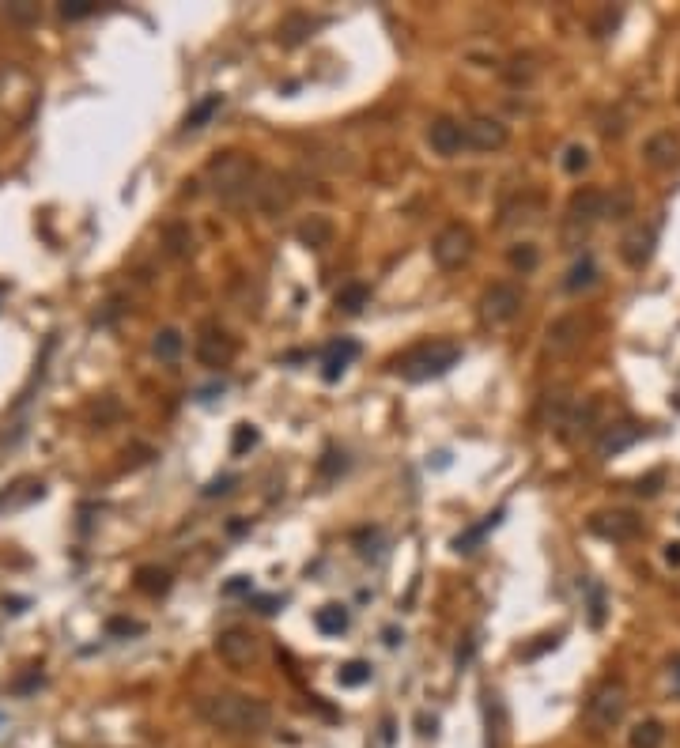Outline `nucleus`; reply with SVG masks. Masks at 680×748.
I'll list each match as a JSON object with an SVG mask.
<instances>
[{"label":"nucleus","instance_id":"28","mask_svg":"<svg viewBox=\"0 0 680 748\" xmlns=\"http://www.w3.org/2000/svg\"><path fill=\"white\" fill-rule=\"evenodd\" d=\"M560 167L567 170V174H582V170L590 167V152H586V144H567Z\"/></svg>","mask_w":680,"mask_h":748},{"label":"nucleus","instance_id":"29","mask_svg":"<svg viewBox=\"0 0 680 748\" xmlns=\"http://www.w3.org/2000/svg\"><path fill=\"white\" fill-rule=\"evenodd\" d=\"M337 680L344 684V688H359L363 680H371V665H367V662H348L337 673Z\"/></svg>","mask_w":680,"mask_h":748},{"label":"nucleus","instance_id":"1","mask_svg":"<svg viewBox=\"0 0 680 748\" xmlns=\"http://www.w3.org/2000/svg\"><path fill=\"white\" fill-rule=\"evenodd\" d=\"M197 714L223 737H261L272 726L269 703L246 692H208L197 699Z\"/></svg>","mask_w":680,"mask_h":748},{"label":"nucleus","instance_id":"32","mask_svg":"<svg viewBox=\"0 0 680 748\" xmlns=\"http://www.w3.org/2000/svg\"><path fill=\"white\" fill-rule=\"evenodd\" d=\"M61 16L87 19V16H95V4H91V0H65V4H61Z\"/></svg>","mask_w":680,"mask_h":748},{"label":"nucleus","instance_id":"34","mask_svg":"<svg viewBox=\"0 0 680 748\" xmlns=\"http://www.w3.org/2000/svg\"><path fill=\"white\" fill-rule=\"evenodd\" d=\"M590 624H594V628L605 624V597H601V586H590Z\"/></svg>","mask_w":680,"mask_h":748},{"label":"nucleus","instance_id":"39","mask_svg":"<svg viewBox=\"0 0 680 748\" xmlns=\"http://www.w3.org/2000/svg\"><path fill=\"white\" fill-rule=\"evenodd\" d=\"M673 677H677V684H680V654L673 658Z\"/></svg>","mask_w":680,"mask_h":748},{"label":"nucleus","instance_id":"8","mask_svg":"<svg viewBox=\"0 0 680 748\" xmlns=\"http://www.w3.org/2000/svg\"><path fill=\"white\" fill-rule=\"evenodd\" d=\"M586 526H590V533H597V537L620 544L643 533V518H639L635 510H597Z\"/></svg>","mask_w":680,"mask_h":748},{"label":"nucleus","instance_id":"31","mask_svg":"<svg viewBox=\"0 0 680 748\" xmlns=\"http://www.w3.org/2000/svg\"><path fill=\"white\" fill-rule=\"evenodd\" d=\"M250 446H257V431H254V424H238V427H235V442H231V450H235V454H246Z\"/></svg>","mask_w":680,"mask_h":748},{"label":"nucleus","instance_id":"26","mask_svg":"<svg viewBox=\"0 0 680 748\" xmlns=\"http://www.w3.org/2000/svg\"><path fill=\"white\" fill-rule=\"evenodd\" d=\"M314 624H318L322 635H340V631L348 628V612L340 609V605H325V609H318Z\"/></svg>","mask_w":680,"mask_h":748},{"label":"nucleus","instance_id":"6","mask_svg":"<svg viewBox=\"0 0 680 748\" xmlns=\"http://www.w3.org/2000/svg\"><path fill=\"white\" fill-rule=\"evenodd\" d=\"M216 654L231 669H250V665L261 662V639L246 628H227L216 635Z\"/></svg>","mask_w":680,"mask_h":748},{"label":"nucleus","instance_id":"7","mask_svg":"<svg viewBox=\"0 0 680 748\" xmlns=\"http://www.w3.org/2000/svg\"><path fill=\"white\" fill-rule=\"evenodd\" d=\"M518 310H522V288H518V284L499 280V284H492V288L480 295V318H484L488 325L514 322Z\"/></svg>","mask_w":680,"mask_h":748},{"label":"nucleus","instance_id":"27","mask_svg":"<svg viewBox=\"0 0 680 748\" xmlns=\"http://www.w3.org/2000/svg\"><path fill=\"white\" fill-rule=\"evenodd\" d=\"M510 269H518V272H533L537 269V261H541V254H537V246L533 242H518V246H510Z\"/></svg>","mask_w":680,"mask_h":748},{"label":"nucleus","instance_id":"5","mask_svg":"<svg viewBox=\"0 0 680 748\" xmlns=\"http://www.w3.org/2000/svg\"><path fill=\"white\" fill-rule=\"evenodd\" d=\"M624 711H628V692H624L620 680H605L594 696H590V707H586V714H590V722H594L597 730L620 726V722H624Z\"/></svg>","mask_w":680,"mask_h":748},{"label":"nucleus","instance_id":"33","mask_svg":"<svg viewBox=\"0 0 680 748\" xmlns=\"http://www.w3.org/2000/svg\"><path fill=\"white\" fill-rule=\"evenodd\" d=\"M4 16L16 19V23H34V19H38V4H23V0H19V4H8V8H4Z\"/></svg>","mask_w":680,"mask_h":748},{"label":"nucleus","instance_id":"18","mask_svg":"<svg viewBox=\"0 0 680 748\" xmlns=\"http://www.w3.org/2000/svg\"><path fill=\"white\" fill-rule=\"evenodd\" d=\"M359 356V344L356 340H337V344H329V352H325V371H322V378L325 382H337L340 374L348 371V363Z\"/></svg>","mask_w":680,"mask_h":748},{"label":"nucleus","instance_id":"2","mask_svg":"<svg viewBox=\"0 0 680 748\" xmlns=\"http://www.w3.org/2000/svg\"><path fill=\"white\" fill-rule=\"evenodd\" d=\"M212 193L220 197L223 204H242L254 201L257 178H261V167H257L250 155L242 152H223L220 159H212L208 170H204Z\"/></svg>","mask_w":680,"mask_h":748},{"label":"nucleus","instance_id":"25","mask_svg":"<svg viewBox=\"0 0 680 748\" xmlns=\"http://www.w3.org/2000/svg\"><path fill=\"white\" fill-rule=\"evenodd\" d=\"M182 348H186V337H182L178 329H159V333H155V356L159 359L174 363V359L182 356Z\"/></svg>","mask_w":680,"mask_h":748},{"label":"nucleus","instance_id":"16","mask_svg":"<svg viewBox=\"0 0 680 748\" xmlns=\"http://www.w3.org/2000/svg\"><path fill=\"white\" fill-rule=\"evenodd\" d=\"M639 439H643V427H635V424L605 427L601 439H597V458H616V454H624V450L635 446Z\"/></svg>","mask_w":680,"mask_h":748},{"label":"nucleus","instance_id":"13","mask_svg":"<svg viewBox=\"0 0 680 748\" xmlns=\"http://www.w3.org/2000/svg\"><path fill=\"white\" fill-rule=\"evenodd\" d=\"M254 204L261 208V212H269V216L284 212V208L291 204L288 178H280V174H269V170H261V178H257V189H254Z\"/></svg>","mask_w":680,"mask_h":748},{"label":"nucleus","instance_id":"9","mask_svg":"<svg viewBox=\"0 0 680 748\" xmlns=\"http://www.w3.org/2000/svg\"><path fill=\"white\" fill-rule=\"evenodd\" d=\"M609 216V193L605 189H578L571 204H567V227L571 231H586L590 223Z\"/></svg>","mask_w":680,"mask_h":748},{"label":"nucleus","instance_id":"37","mask_svg":"<svg viewBox=\"0 0 680 748\" xmlns=\"http://www.w3.org/2000/svg\"><path fill=\"white\" fill-rule=\"evenodd\" d=\"M662 560L669 563V567H680V541H669L662 548Z\"/></svg>","mask_w":680,"mask_h":748},{"label":"nucleus","instance_id":"21","mask_svg":"<svg viewBox=\"0 0 680 748\" xmlns=\"http://www.w3.org/2000/svg\"><path fill=\"white\" fill-rule=\"evenodd\" d=\"M314 31H318V19H310L306 12H291V16L280 23V42H284V46H299V42H306Z\"/></svg>","mask_w":680,"mask_h":748},{"label":"nucleus","instance_id":"30","mask_svg":"<svg viewBox=\"0 0 680 748\" xmlns=\"http://www.w3.org/2000/svg\"><path fill=\"white\" fill-rule=\"evenodd\" d=\"M495 522H499V514H492L488 522H480V526H476V529H469L465 537H458V541H454V548H458V552H473V544L480 541V537H484V533H488V529H492Z\"/></svg>","mask_w":680,"mask_h":748},{"label":"nucleus","instance_id":"3","mask_svg":"<svg viewBox=\"0 0 680 748\" xmlns=\"http://www.w3.org/2000/svg\"><path fill=\"white\" fill-rule=\"evenodd\" d=\"M461 363V344L454 340H427V344H416L412 352L393 363V371L401 374L405 382H427V378H439L450 367Z\"/></svg>","mask_w":680,"mask_h":748},{"label":"nucleus","instance_id":"20","mask_svg":"<svg viewBox=\"0 0 680 748\" xmlns=\"http://www.w3.org/2000/svg\"><path fill=\"white\" fill-rule=\"evenodd\" d=\"M665 745V726L658 718H643L628 730V748H662Z\"/></svg>","mask_w":680,"mask_h":748},{"label":"nucleus","instance_id":"23","mask_svg":"<svg viewBox=\"0 0 680 748\" xmlns=\"http://www.w3.org/2000/svg\"><path fill=\"white\" fill-rule=\"evenodd\" d=\"M220 106H223V95H208V99H201L193 110L186 114V129L189 133H197V129H204L208 121L220 114Z\"/></svg>","mask_w":680,"mask_h":748},{"label":"nucleus","instance_id":"38","mask_svg":"<svg viewBox=\"0 0 680 748\" xmlns=\"http://www.w3.org/2000/svg\"><path fill=\"white\" fill-rule=\"evenodd\" d=\"M110 631H140V624H133V620H114Z\"/></svg>","mask_w":680,"mask_h":748},{"label":"nucleus","instance_id":"19","mask_svg":"<svg viewBox=\"0 0 680 748\" xmlns=\"http://www.w3.org/2000/svg\"><path fill=\"white\" fill-rule=\"evenodd\" d=\"M295 235H299V242L310 246V250H322V246L333 242V220H329V216H310V220L299 223Z\"/></svg>","mask_w":680,"mask_h":748},{"label":"nucleus","instance_id":"24","mask_svg":"<svg viewBox=\"0 0 680 748\" xmlns=\"http://www.w3.org/2000/svg\"><path fill=\"white\" fill-rule=\"evenodd\" d=\"M367 303H371V288H367V284H344V288L337 291V306L344 314H359Z\"/></svg>","mask_w":680,"mask_h":748},{"label":"nucleus","instance_id":"40","mask_svg":"<svg viewBox=\"0 0 680 748\" xmlns=\"http://www.w3.org/2000/svg\"><path fill=\"white\" fill-rule=\"evenodd\" d=\"M0 291H4V288H0Z\"/></svg>","mask_w":680,"mask_h":748},{"label":"nucleus","instance_id":"15","mask_svg":"<svg viewBox=\"0 0 680 748\" xmlns=\"http://www.w3.org/2000/svg\"><path fill=\"white\" fill-rule=\"evenodd\" d=\"M582 333H586L582 318L578 314H563V318H556V322L548 325V348L556 356H567V352H575L578 344H582Z\"/></svg>","mask_w":680,"mask_h":748},{"label":"nucleus","instance_id":"4","mask_svg":"<svg viewBox=\"0 0 680 748\" xmlns=\"http://www.w3.org/2000/svg\"><path fill=\"white\" fill-rule=\"evenodd\" d=\"M473 246H476V238L465 223H446L439 235H435V242H431V257H435L439 269L454 272L473 257Z\"/></svg>","mask_w":680,"mask_h":748},{"label":"nucleus","instance_id":"12","mask_svg":"<svg viewBox=\"0 0 680 748\" xmlns=\"http://www.w3.org/2000/svg\"><path fill=\"white\" fill-rule=\"evenodd\" d=\"M427 144L442 159H454L458 152H465V125L454 118H435L427 129Z\"/></svg>","mask_w":680,"mask_h":748},{"label":"nucleus","instance_id":"10","mask_svg":"<svg viewBox=\"0 0 680 748\" xmlns=\"http://www.w3.org/2000/svg\"><path fill=\"white\" fill-rule=\"evenodd\" d=\"M507 125L499 118H473L469 125H465V148H473V152H499V148H507Z\"/></svg>","mask_w":680,"mask_h":748},{"label":"nucleus","instance_id":"14","mask_svg":"<svg viewBox=\"0 0 680 748\" xmlns=\"http://www.w3.org/2000/svg\"><path fill=\"white\" fill-rule=\"evenodd\" d=\"M650 254H654V227L635 223L628 235L620 238V257L628 261L631 269H643L646 261H650Z\"/></svg>","mask_w":680,"mask_h":748},{"label":"nucleus","instance_id":"36","mask_svg":"<svg viewBox=\"0 0 680 748\" xmlns=\"http://www.w3.org/2000/svg\"><path fill=\"white\" fill-rule=\"evenodd\" d=\"M658 484H662V473H650L646 480H639V484H635V492H639V495H658Z\"/></svg>","mask_w":680,"mask_h":748},{"label":"nucleus","instance_id":"35","mask_svg":"<svg viewBox=\"0 0 680 748\" xmlns=\"http://www.w3.org/2000/svg\"><path fill=\"white\" fill-rule=\"evenodd\" d=\"M616 23H620V12H605V16L594 23V38H605V34L616 27Z\"/></svg>","mask_w":680,"mask_h":748},{"label":"nucleus","instance_id":"11","mask_svg":"<svg viewBox=\"0 0 680 748\" xmlns=\"http://www.w3.org/2000/svg\"><path fill=\"white\" fill-rule=\"evenodd\" d=\"M197 359L204 367H227L235 359V340L227 337L220 325H204L197 337Z\"/></svg>","mask_w":680,"mask_h":748},{"label":"nucleus","instance_id":"22","mask_svg":"<svg viewBox=\"0 0 680 748\" xmlns=\"http://www.w3.org/2000/svg\"><path fill=\"white\" fill-rule=\"evenodd\" d=\"M594 280H597V261L586 254V257H578L575 265H571L567 280H563V288H567V291H582V288H590Z\"/></svg>","mask_w":680,"mask_h":748},{"label":"nucleus","instance_id":"17","mask_svg":"<svg viewBox=\"0 0 680 748\" xmlns=\"http://www.w3.org/2000/svg\"><path fill=\"white\" fill-rule=\"evenodd\" d=\"M677 152H680V140L673 133H654L643 144L646 163H650V167H658V170L673 167V163H677Z\"/></svg>","mask_w":680,"mask_h":748}]
</instances>
